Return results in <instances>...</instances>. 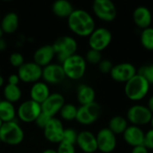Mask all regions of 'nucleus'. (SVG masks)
<instances>
[{
    "label": "nucleus",
    "mask_w": 153,
    "mask_h": 153,
    "mask_svg": "<svg viewBox=\"0 0 153 153\" xmlns=\"http://www.w3.org/2000/svg\"><path fill=\"white\" fill-rule=\"evenodd\" d=\"M67 26L69 30L79 37H89L96 29L95 19L88 11L78 8L67 18Z\"/></svg>",
    "instance_id": "nucleus-1"
},
{
    "label": "nucleus",
    "mask_w": 153,
    "mask_h": 153,
    "mask_svg": "<svg viewBox=\"0 0 153 153\" xmlns=\"http://www.w3.org/2000/svg\"><path fill=\"white\" fill-rule=\"evenodd\" d=\"M24 138V130L17 119L3 123L0 127V140L2 143L8 146H17L23 142Z\"/></svg>",
    "instance_id": "nucleus-2"
},
{
    "label": "nucleus",
    "mask_w": 153,
    "mask_h": 153,
    "mask_svg": "<svg viewBox=\"0 0 153 153\" xmlns=\"http://www.w3.org/2000/svg\"><path fill=\"white\" fill-rule=\"evenodd\" d=\"M150 88L151 84L149 82L139 74H136L132 79L126 82L125 93L130 100L140 101L147 96Z\"/></svg>",
    "instance_id": "nucleus-3"
},
{
    "label": "nucleus",
    "mask_w": 153,
    "mask_h": 153,
    "mask_svg": "<svg viewBox=\"0 0 153 153\" xmlns=\"http://www.w3.org/2000/svg\"><path fill=\"white\" fill-rule=\"evenodd\" d=\"M56 53V58L59 64H62L66 58L76 54L78 49V42L76 39L70 35H62L57 37L53 44Z\"/></svg>",
    "instance_id": "nucleus-4"
},
{
    "label": "nucleus",
    "mask_w": 153,
    "mask_h": 153,
    "mask_svg": "<svg viewBox=\"0 0 153 153\" xmlns=\"http://www.w3.org/2000/svg\"><path fill=\"white\" fill-rule=\"evenodd\" d=\"M61 65L65 77L72 81L82 79L87 70V62L84 56L77 53L66 58Z\"/></svg>",
    "instance_id": "nucleus-5"
},
{
    "label": "nucleus",
    "mask_w": 153,
    "mask_h": 153,
    "mask_svg": "<svg viewBox=\"0 0 153 153\" xmlns=\"http://www.w3.org/2000/svg\"><path fill=\"white\" fill-rule=\"evenodd\" d=\"M41 112V105L39 103L27 99L22 100L16 108V117L22 123H34Z\"/></svg>",
    "instance_id": "nucleus-6"
},
{
    "label": "nucleus",
    "mask_w": 153,
    "mask_h": 153,
    "mask_svg": "<svg viewBox=\"0 0 153 153\" xmlns=\"http://www.w3.org/2000/svg\"><path fill=\"white\" fill-rule=\"evenodd\" d=\"M112 32L106 27H96V29L88 37L90 48L102 52L112 41Z\"/></svg>",
    "instance_id": "nucleus-7"
},
{
    "label": "nucleus",
    "mask_w": 153,
    "mask_h": 153,
    "mask_svg": "<svg viewBox=\"0 0 153 153\" xmlns=\"http://www.w3.org/2000/svg\"><path fill=\"white\" fill-rule=\"evenodd\" d=\"M91 8L94 15L103 22H110L117 18V9L111 0H95Z\"/></svg>",
    "instance_id": "nucleus-8"
},
{
    "label": "nucleus",
    "mask_w": 153,
    "mask_h": 153,
    "mask_svg": "<svg viewBox=\"0 0 153 153\" xmlns=\"http://www.w3.org/2000/svg\"><path fill=\"white\" fill-rule=\"evenodd\" d=\"M152 113L147 106L142 104H134L131 106L126 112V119L128 123L136 126H143L150 124Z\"/></svg>",
    "instance_id": "nucleus-9"
},
{
    "label": "nucleus",
    "mask_w": 153,
    "mask_h": 153,
    "mask_svg": "<svg viewBox=\"0 0 153 153\" xmlns=\"http://www.w3.org/2000/svg\"><path fill=\"white\" fill-rule=\"evenodd\" d=\"M100 113L101 108L100 104L95 101L88 105L78 107L75 120L82 126H91L99 119Z\"/></svg>",
    "instance_id": "nucleus-10"
},
{
    "label": "nucleus",
    "mask_w": 153,
    "mask_h": 153,
    "mask_svg": "<svg viewBox=\"0 0 153 153\" xmlns=\"http://www.w3.org/2000/svg\"><path fill=\"white\" fill-rule=\"evenodd\" d=\"M17 74L21 82L32 84L42 79V67L33 61L24 62L17 69Z\"/></svg>",
    "instance_id": "nucleus-11"
},
{
    "label": "nucleus",
    "mask_w": 153,
    "mask_h": 153,
    "mask_svg": "<svg viewBox=\"0 0 153 153\" xmlns=\"http://www.w3.org/2000/svg\"><path fill=\"white\" fill-rule=\"evenodd\" d=\"M65 129L64 123L60 118L52 117L43 129V135L48 142L58 144L63 141Z\"/></svg>",
    "instance_id": "nucleus-12"
},
{
    "label": "nucleus",
    "mask_w": 153,
    "mask_h": 153,
    "mask_svg": "<svg viewBox=\"0 0 153 153\" xmlns=\"http://www.w3.org/2000/svg\"><path fill=\"white\" fill-rule=\"evenodd\" d=\"M98 151L102 153H111L115 151L117 144V135L108 127L101 128L96 134Z\"/></svg>",
    "instance_id": "nucleus-13"
},
{
    "label": "nucleus",
    "mask_w": 153,
    "mask_h": 153,
    "mask_svg": "<svg viewBox=\"0 0 153 153\" xmlns=\"http://www.w3.org/2000/svg\"><path fill=\"white\" fill-rule=\"evenodd\" d=\"M65 104V98L60 92H51L47 100L41 104V110L43 113L50 117H56L59 114L61 108Z\"/></svg>",
    "instance_id": "nucleus-14"
},
{
    "label": "nucleus",
    "mask_w": 153,
    "mask_h": 153,
    "mask_svg": "<svg viewBox=\"0 0 153 153\" xmlns=\"http://www.w3.org/2000/svg\"><path fill=\"white\" fill-rule=\"evenodd\" d=\"M65 74L61 64L51 63L42 68V81L47 82L48 85L59 84L65 79Z\"/></svg>",
    "instance_id": "nucleus-15"
},
{
    "label": "nucleus",
    "mask_w": 153,
    "mask_h": 153,
    "mask_svg": "<svg viewBox=\"0 0 153 153\" xmlns=\"http://www.w3.org/2000/svg\"><path fill=\"white\" fill-rule=\"evenodd\" d=\"M136 74L137 70L133 64L124 62L117 65H114L109 74L115 82L126 83L130 79H132Z\"/></svg>",
    "instance_id": "nucleus-16"
},
{
    "label": "nucleus",
    "mask_w": 153,
    "mask_h": 153,
    "mask_svg": "<svg viewBox=\"0 0 153 153\" xmlns=\"http://www.w3.org/2000/svg\"><path fill=\"white\" fill-rule=\"evenodd\" d=\"M76 145L83 153H95L98 151L96 134L88 130L78 133Z\"/></svg>",
    "instance_id": "nucleus-17"
},
{
    "label": "nucleus",
    "mask_w": 153,
    "mask_h": 153,
    "mask_svg": "<svg viewBox=\"0 0 153 153\" xmlns=\"http://www.w3.org/2000/svg\"><path fill=\"white\" fill-rule=\"evenodd\" d=\"M55 57H56V53L52 44H45L39 47L34 51L32 56L33 58L32 61L43 68L46 65L53 63Z\"/></svg>",
    "instance_id": "nucleus-18"
},
{
    "label": "nucleus",
    "mask_w": 153,
    "mask_h": 153,
    "mask_svg": "<svg viewBox=\"0 0 153 153\" xmlns=\"http://www.w3.org/2000/svg\"><path fill=\"white\" fill-rule=\"evenodd\" d=\"M122 135L126 143H127L129 146L133 148L143 145L145 133L140 126L133 125L128 126V127L126 129Z\"/></svg>",
    "instance_id": "nucleus-19"
},
{
    "label": "nucleus",
    "mask_w": 153,
    "mask_h": 153,
    "mask_svg": "<svg viewBox=\"0 0 153 153\" xmlns=\"http://www.w3.org/2000/svg\"><path fill=\"white\" fill-rule=\"evenodd\" d=\"M133 20L134 24L142 30L151 27L152 14L151 10L145 5L137 6L133 12Z\"/></svg>",
    "instance_id": "nucleus-20"
},
{
    "label": "nucleus",
    "mask_w": 153,
    "mask_h": 153,
    "mask_svg": "<svg viewBox=\"0 0 153 153\" xmlns=\"http://www.w3.org/2000/svg\"><path fill=\"white\" fill-rule=\"evenodd\" d=\"M50 93L49 85L42 80L32 83L30 88V99L40 105L47 100Z\"/></svg>",
    "instance_id": "nucleus-21"
},
{
    "label": "nucleus",
    "mask_w": 153,
    "mask_h": 153,
    "mask_svg": "<svg viewBox=\"0 0 153 153\" xmlns=\"http://www.w3.org/2000/svg\"><path fill=\"white\" fill-rule=\"evenodd\" d=\"M96 92L95 90L89 84H80L76 90V99L80 106L88 105L95 102Z\"/></svg>",
    "instance_id": "nucleus-22"
},
{
    "label": "nucleus",
    "mask_w": 153,
    "mask_h": 153,
    "mask_svg": "<svg viewBox=\"0 0 153 153\" xmlns=\"http://www.w3.org/2000/svg\"><path fill=\"white\" fill-rule=\"evenodd\" d=\"M0 26L6 34L14 33L19 27V16L15 12H8L6 13L1 19Z\"/></svg>",
    "instance_id": "nucleus-23"
},
{
    "label": "nucleus",
    "mask_w": 153,
    "mask_h": 153,
    "mask_svg": "<svg viewBox=\"0 0 153 153\" xmlns=\"http://www.w3.org/2000/svg\"><path fill=\"white\" fill-rule=\"evenodd\" d=\"M75 8L68 0H56L51 5L53 13L59 18H68Z\"/></svg>",
    "instance_id": "nucleus-24"
},
{
    "label": "nucleus",
    "mask_w": 153,
    "mask_h": 153,
    "mask_svg": "<svg viewBox=\"0 0 153 153\" xmlns=\"http://www.w3.org/2000/svg\"><path fill=\"white\" fill-rule=\"evenodd\" d=\"M3 95L4 100L15 104L21 100L22 97V91L19 85L5 83L3 87Z\"/></svg>",
    "instance_id": "nucleus-25"
},
{
    "label": "nucleus",
    "mask_w": 153,
    "mask_h": 153,
    "mask_svg": "<svg viewBox=\"0 0 153 153\" xmlns=\"http://www.w3.org/2000/svg\"><path fill=\"white\" fill-rule=\"evenodd\" d=\"M0 119L3 123L10 122L16 119V107L5 100L0 101Z\"/></svg>",
    "instance_id": "nucleus-26"
},
{
    "label": "nucleus",
    "mask_w": 153,
    "mask_h": 153,
    "mask_svg": "<svg viewBox=\"0 0 153 153\" xmlns=\"http://www.w3.org/2000/svg\"><path fill=\"white\" fill-rule=\"evenodd\" d=\"M128 126L129 125L126 117L117 115L110 118V120L108 121V128L117 135V134H123L126 129L128 127Z\"/></svg>",
    "instance_id": "nucleus-27"
},
{
    "label": "nucleus",
    "mask_w": 153,
    "mask_h": 153,
    "mask_svg": "<svg viewBox=\"0 0 153 153\" xmlns=\"http://www.w3.org/2000/svg\"><path fill=\"white\" fill-rule=\"evenodd\" d=\"M78 107L73 103H65L59 112V116L64 121H73L76 119Z\"/></svg>",
    "instance_id": "nucleus-28"
},
{
    "label": "nucleus",
    "mask_w": 153,
    "mask_h": 153,
    "mask_svg": "<svg viewBox=\"0 0 153 153\" xmlns=\"http://www.w3.org/2000/svg\"><path fill=\"white\" fill-rule=\"evenodd\" d=\"M142 46L149 51L153 50V27H149L142 30L140 35Z\"/></svg>",
    "instance_id": "nucleus-29"
},
{
    "label": "nucleus",
    "mask_w": 153,
    "mask_h": 153,
    "mask_svg": "<svg viewBox=\"0 0 153 153\" xmlns=\"http://www.w3.org/2000/svg\"><path fill=\"white\" fill-rule=\"evenodd\" d=\"M84 58L86 62L91 65H99L100 62L102 60V54L100 51L89 48L85 53Z\"/></svg>",
    "instance_id": "nucleus-30"
},
{
    "label": "nucleus",
    "mask_w": 153,
    "mask_h": 153,
    "mask_svg": "<svg viewBox=\"0 0 153 153\" xmlns=\"http://www.w3.org/2000/svg\"><path fill=\"white\" fill-rule=\"evenodd\" d=\"M77 136H78V133L76 132V130L74 128L67 127L65 129L62 142H65V143H70L73 145H76Z\"/></svg>",
    "instance_id": "nucleus-31"
},
{
    "label": "nucleus",
    "mask_w": 153,
    "mask_h": 153,
    "mask_svg": "<svg viewBox=\"0 0 153 153\" xmlns=\"http://www.w3.org/2000/svg\"><path fill=\"white\" fill-rule=\"evenodd\" d=\"M137 74L144 77L150 84H153V63L141 66L137 71Z\"/></svg>",
    "instance_id": "nucleus-32"
},
{
    "label": "nucleus",
    "mask_w": 153,
    "mask_h": 153,
    "mask_svg": "<svg viewBox=\"0 0 153 153\" xmlns=\"http://www.w3.org/2000/svg\"><path fill=\"white\" fill-rule=\"evenodd\" d=\"M24 62V56L21 52L15 51L9 56V63L13 67H16L18 69Z\"/></svg>",
    "instance_id": "nucleus-33"
},
{
    "label": "nucleus",
    "mask_w": 153,
    "mask_h": 153,
    "mask_svg": "<svg viewBox=\"0 0 153 153\" xmlns=\"http://www.w3.org/2000/svg\"><path fill=\"white\" fill-rule=\"evenodd\" d=\"M57 153H76L75 145L61 142L57 144V148L56 149Z\"/></svg>",
    "instance_id": "nucleus-34"
},
{
    "label": "nucleus",
    "mask_w": 153,
    "mask_h": 153,
    "mask_svg": "<svg viewBox=\"0 0 153 153\" xmlns=\"http://www.w3.org/2000/svg\"><path fill=\"white\" fill-rule=\"evenodd\" d=\"M113 66H114L113 63L108 59H102L100 62V64L98 65V67H99V70L100 71V73L105 74H110Z\"/></svg>",
    "instance_id": "nucleus-35"
},
{
    "label": "nucleus",
    "mask_w": 153,
    "mask_h": 153,
    "mask_svg": "<svg viewBox=\"0 0 153 153\" xmlns=\"http://www.w3.org/2000/svg\"><path fill=\"white\" fill-rule=\"evenodd\" d=\"M52 117H48V115H46L45 113H43V112H41L40 114H39V116L37 117V119L35 120V125L39 127V128H40V129H44L45 128V126L48 125V121L51 119Z\"/></svg>",
    "instance_id": "nucleus-36"
},
{
    "label": "nucleus",
    "mask_w": 153,
    "mask_h": 153,
    "mask_svg": "<svg viewBox=\"0 0 153 153\" xmlns=\"http://www.w3.org/2000/svg\"><path fill=\"white\" fill-rule=\"evenodd\" d=\"M143 145L150 151H153V129H149L144 135V143Z\"/></svg>",
    "instance_id": "nucleus-37"
},
{
    "label": "nucleus",
    "mask_w": 153,
    "mask_h": 153,
    "mask_svg": "<svg viewBox=\"0 0 153 153\" xmlns=\"http://www.w3.org/2000/svg\"><path fill=\"white\" fill-rule=\"evenodd\" d=\"M20 82H21V80H20V78H19L17 74H12L7 78V83H9V84L19 85Z\"/></svg>",
    "instance_id": "nucleus-38"
},
{
    "label": "nucleus",
    "mask_w": 153,
    "mask_h": 153,
    "mask_svg": "<svg viewBox=\"0 0 153 153\" xmlns=\"http://www.w3.org/2000/svg\"><path fill=\"white\" fill-rule=\"evenodd\" d=\"M131 153H150V152L144 145H141V146L134 147L132 149Z\"/></svg>",
    "instance_id": "nucleus-39"
},
{
    "label": "nucleus",
    "mask_w": 153,
    "mask_h": 153,
    "mask_svg": "<svg viewBox=\"0 0 153 153\" xmlns=\"http://www.w3.org/2000/svg\"><path fill=\"white\" fill-rule=\"evenodd\" d=\"M6 48H7V41L4 38L0 39V52L4 51Z\"/></svg>",
    "instance_id": "nucleus-40"
},
{
    "label": "nucleus",
    "mask_w": 153,
    "mask_h": 153,
    "mask_svg": "<svg viewBox=\"0 0 153 153\" xmlns=\"http://www.w3.org/2000/svg\"><path fill=\"white\" fill-rule=\"evenodd\" d=\"M147 107L148 108L151 110V112L153 114V95H152L149 100H148V103H147Z\"/></svg>",
    "instance_id": "nucleus-41"
},
{
    "label": "nucleus",
    "mask_w": 153,
    "mask_h": 153,
    "mask_svg": "<svg viewBox=\"0 0 153 153\" xmlns=\"http://www.w3.org/2000/svg\"><path fill=\"white\" fill-rule=\"evenodd\" d=\"M41 153H57L56 152V149H53V148H48V149H45L43 150Z\"/></svg>",
    "instance_id": "nucleus-42"
},
{
    "label": "nucleus",
    "mask_w": 153,
    "mask_h": 153,
    "mask_svg": "<svg viewBox=\"0 0 153 153\" xmlns=\"http://www.w3.org/2000/svg\"><path fill=\"white\" fill-rule=\"evenodd\" d=\"M4 76L0 74V88H2V87H4Z\"/></svg>",
    "instance_id": "nucleus-43"
},
{
    "label": "nucleus",
    "mask_w": 153,
    "mask_h": 153,
    "mask_svg": "<svg viewBox=\"0 0 153 153\" xmlns=\"http://www.w3.org/2000/svg\"><path fill=\"white\" fill-rule=\"evenodd\" d=\"M3 36H4V31H3V30H2V28L0 26V39H2Z\"/></svg>",
    "instance_id": "nucleus-44"
},
{
    "label": "nucleus",
    "mask_w": 153,
    "mask_h": 153,
    "mask_svg": "<svg viewBox=\"0 0 153 153\" xmlns=\"http://www.w3.org/2000/svg\"><path fill=\"white\" fill-rule=\"evenodd\" d=\"M150 124H151V126H152V128L153 129V114H152V119H151Z\"/></svg>",
    "instance_id": "nucleus-45"
},
{
    "label": "nucleus",
    "mask_w": 153,
    "mask_h": 153,
    "mask_svg": "<svg viewBox=\"0 0 153 153\" xmlns=\"http://www.w3.org/2000/svg\"><path fill=\"white\" fill-rule=\"evenodd\" d=\"M2 125H3V122H2V120L0 119V127L2 126Z\"/></svg>",
    "instance_id": "nucleus-46"
},
{
    "label": "nucleus",
    "mask_w": 153,
    "mask_h": 153,
    "mask_svg": "<svg viewBox=\"0 0 153 153\" xmlns=\"http://www.w3.org/2000/svg\"><path fill=\"white\" fill-rule=\"evenodd\" d=\"M1 143H1V140H0V144H1Z\"/></svg>",
    "instance_id": "nucleus-47"
},
{
    "label": "nucleus",
    "mask_w": 153,
    "mask_h": 153,
    "mask_svg": "<svg viewBox=\"0 0 153 153\" xmlns=\"http://www.w3.org/2000/svg\"><path fill=\"white\" fill-rule=\"evenodd\" d=\"M0 101H1V100H0Z\"/></svg>",
    "instance_id": "nucleus-48"
},
{
    "label": "nucleus",
    "mask_w": 153,
    "mask_h": 153,
    "mask_svg": "<svg viewBox=\"0 0 153 153\" xmlns=\"http://www.w3.org/2000/svg\"><path fill=\"white\" fill-rule=\"evenodd\" d=\"M152 153H153V152H152Z\"/></svg>",
    "instance_id": "nucleus-49"
}]
</instances>
